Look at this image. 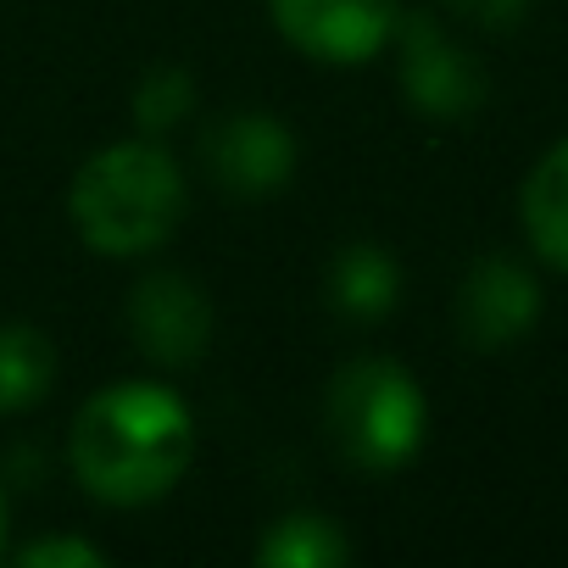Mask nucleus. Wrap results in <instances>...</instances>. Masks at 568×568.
Listing matches in <instances>:
<instances>
[{
	"mask_svg": "<svg viewBox=\"0 0 568 568\" xmlns=\"http://www.w3.org/2000/svg\"><path fill=\"white\" fill-rule=\"evenodd\" d=\"M195 457V418L184 396L156 379H123L95 390L73 418V474L112 507H145L168 496Z\"/></svg>",
	"mask_w": 568,
	"mask_h": 568,
	"instance_id": "f257e3e1",
	"label": "nucleus"
},
{
	"mask_svg": "<svg viewBox=\"0 0 568 568\" xmlns=\"http://www.w3.org/2000/svg\"><path fill=\"white\" fill-rule=\"evenodd\" d=\"M68 217L90 251L145 256L184 223V173L156 140H118L73 173Z\"/></svg>",
	"mask_w": 568,
	"mask_h": 568,
	"instance_id": "f03ea898",
	"label": "nucleus"
},
{
	"mask_svg": "<svg viewBox=\"0 0 568 568\" xmlns=\"http://www.w3.org/2000/svg\"><path fill=\"white\" fill-rule=\"evenodd\" d=\"M324 424L341 463H352L357 474H396L429 435V402L402 363L357 357L329 379Z\"/></svg>",
	"mask_w": 568,
	"mask_h": 568,
	"instance_id": "7ed1b4c3",
	"label": "nucleus"
},
{
	"mask_svg": "<svg viewBox=\"0 0 568 568\" xmlns=\"http://www.w3.org/2000/svg\"><path fill=\"white\" fill-rule=\"evenodd\" d=\"M273 29L313 62H368L396 40L402 7L396 0H267Z\"/></svg>",
	"mask_w": 568,
	"mask_h": 568,
	"instance_id": "20e7f679",
	"label": "nucleus"
},
{
	"mask_svg": "<svg viewBox=\"0 0 568 568\" xmlns=\"http://www.w3.org/2000/svg\"><path fill=\"white\" fill-rule=\"evenodd\" d=\"M396 40H402V90H407V101L424 118L463 123V118H474L485 106V73H479V62L429 12L402 18L396 23Z\"/></svg>",
	"mask_w": 568,
	"mask_h": 568,
	"instance_id": "39448f33",
	"label": "nucleus"
},
{
	"mask_svg": "<svg viewBox=\"0 0 568 568\" xmlns=\"http://www.w3.org/2000/svg\"><path fill=\"white\" fill-rule=\"evenodd\" d=\"M129 335L140 341V352L162 368H190L206 357L212 346V296L184 273H145L129 296Z\"/></svg>",
	"mask_w": 568,
	"mask_h": 568,
	"instance_id": "423d86ee",
	"label": "nucleus"
},
{
	"mask_svg": "<svg viewBox=\"0 0 568 568\" xmlns=\"http://www.w3.org/2000/svg\"><path fill=\"white\" fill-rule=\"evenodd\" d=\"M540 318V284L524 262L490 251L468 267L457 291V329L474 352H507L518 346Z\"/></svg>",
	"mask_w": 568,
	"mask_h": 568,
	"instance_id": "0eeeda50",
	"label": "nucleus"
},
{
	"mask_svg": "<svg viewBox=\"0 0 568 568\" xmlns=\"http://www.w3.org/2000/svg\"><path fill=\"white\" fill-rule=\"evenodd\" d=\"M201 162L234 195H273L296 173V134L273 112H234L201 134Z\"/></svg>",
	"mask_w": 568,
	"mask_h": 568,
	"instance_id": "6e6552de",
	"label": "nucleus"
},
{
	"mask_svg": "<svg viewBox=\"0 0 568 568\" xmlns=\"http://www.w3.org/2000/svg\"><path fill=\"white\" fill-rule=\"evenodd\" d=\"M324 291H329V307L352 324H379L396 313L402 302V267L385 245H368V240H352L335 251L329 262V278H324Z\"/></svg>",
	"mask_w": 568,
	"mask_h": 568,
	"instance_id": "1a4fd4ad",
	"label": "nucleus"
},
{
	"mask_svg": "<svg viewBox=\"0 0 568 568\" xmlns=\"http://www.w3.org/2000/svg\"><path fill=\"white\" fill-rule=\"evenodd\" d=\"M524 234L557 273H568V140H557L524 179Z\"/></svg>",
	"mask_w": 568,
	"mask_h": 568,
	"instance_id": "9d476101",
	"label": "nucleus"
},
{
	"mask_svg": "<svg viewBox=\"0 0 568 568\" xmlns=\"http://www.w3.org/2000/svg\"><path fill=\"white\" fill-rule=\"evenodd\" d=\"M352 551H357L352 535L329 513H284L256 540L262 568H341V562H352Z\"/></svg>",
	"mask_w": 568,
	"mask_h": 568,
	"instance_id": "9b49d317",
	"label": "nucleus"
},
{
	"mask_svg": "<svg viewBox=\"0 0 568 568\" xmlns=\"http://www.w3.org/2000/svg\"><path fill=\"white\" fill-rule=\"evenodd\" d=\"M57 385V352L29 324H0V413H23Z\"/></svg>",
	"mask_w": 568,
	"mask_h": 568,
	"instance_id": "f8f14e48",
	"label": "nucleus"
},
{
	"mask_svg": "<svg viewBox=\"0 0 568 568\" xmlns=\"http://www.w3.org/2000/svg\"><path fill=\"white\" fill-rule=\"evenodd\" d=\"M195 112V79L184 68H151L134 90V123L156 140Z\"/></svg>",
	"mask_w": 568,
	"mask_h": 568,
	"instance_id": "ddd939ff",
	"label": "nucleus"
},
{
	"mask_svg": "<svg viewBox=\"0 0 568 568\" xmlns=\"http://www.w3.org/2000/svg\"><path fill=\"white\" fill-rule=\"evenodd\" d=\"M23 568H106V551L90 546L84 535H45L34 546L18 551Z\"/></svg>",
	"mask_w": 568,
	"mask_h": 568,
	"instance_id": "4468645a",
	"label": "nucleus"
},
{
	"mask_svg": "<svg viewBox=\"0 0 568 568\" xmlns=\"http://www.w3.org/2000/svg\"><path fill=\"white\" fill-rule=\"evenodd\" d=\"M446 7H452L463 23H474V29L507 34V29H518V23H524L529 0H446Z\"/></svg>",
	"mask_w": 568,
	"mask_h": 568,
	"instance_id": "2eb2a0df",
	"label": "nucleus"
},
{
	"mask_svg": "<svg viewBox=\"0 0 568 568\" xmlns=\"http://www.w3.org/2000/svg\"><path fill=\"white\" fill-rule=\"evenodd\" d=\"M0 551H7V496H0Z\"/></svg>",
	"mask_w": 568,
	"mask_h": 568,
	"instance_id": "dca6fc26",
	"label": "nucleus"
}]
</instances>
